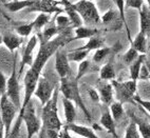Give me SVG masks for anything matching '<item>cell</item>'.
I'll list each match as a JSON object with an SVG mask.
<instances>
[{
  "label": "cell",
  "mask_w": 150,
  "mask_h": 138,
  "mask_svg": "<svg viewBox=\"0 0 150 138\" xmlns=\"http://www.w3.org/2000/svg\"><path fill=\"white\" fill-rule=\"evenodd\" d=\"M21 121H24L25 127H27V138H33V136L40 132L41 121L37 117V115H36L35 106L32 104V101L25 106V109L23 111L20 112L18 114L16 125L11 131V134H10V137L8 138H15L18 135Z\"/></svg>",
  "instance_id": "6da1fadb"
},
{
  "label": "cell",
  "mask_w": 150,
  "mask_h": 138,
  "mask_svg": "<svg viewBox=\"0 0 150 138\" xmlns=\"http://www.w3.org/2000/svg\"><path fill=\"white\" fill-rule=\"evenodd\" d=\"M58 92L59 89L56 88L54 91L52 98L42 106L41 111V121L42 127L45 130H54L60 132L62 127V123L58 116Z\"/></svg>",
  "instance_id": "7a4b0ae2"
},
{
  "label": "cell",
  "mask_w": 150,
  "mask_h": 138,
  "mask_svg": "<svg viewBox=\"0 0 150 138\" xmlns=\"http://www.w3.org/2000/svg\"><path fill=\"white\" fill-rule=\"evenodd\" d=\"M59 92L64 95V98L69 99L74 104L75 106L77 104L79 108L83 111L86 117L89 120H91V115L89 113V111L87 110L86 106L83 104V101L81 97L79 94V90H78V84H77V79L75 78H71V76L69 77L60 78V82H59Z\"/></svg>",
  "instance_id": "3957f363"
},
{
  "label": "cell",
  "mask_w": 150,
  "mask_h": 138,
  "mask_svg": "<svg viewBox=\"0 0 150 138\" xmlns=\"http://www.w3.org/2000/svg\"><path fill=\"white\" fill-rule=\"evenodd\" d=\"M18 110L14 104L8 99L6 94H3L0 97V118L2 120V123L4 125V134L6 138L10 137L11 134V127L13 123V120L16 116V113Z\"/></svg>",
  "instance_id": "277c9868"
},
{
  "label": "cell",
  "mask_w": 150,
  "mask_h": 138,
  "mask_svg": "<svg viewBox=\"0 0 150 138\" xmlns=\"http://www.w3.org/2000/svg\"><path fill=\"white\" fill-rule=\"evenodd\" d=\"M111 84L113 90L115 92L117 100L122 104L124 102H134L135 93H137V81L134 80H128V81H117L112 80Z\"/></svg>",
  "instance_id": "5b68a950"
},
{
  "label": "cell",
  "mask_w": 150,
  "mask_h": 138,
  "mask_svg": "<svg viewBox=\"0 0 150 138\" xmlns=\"http://www.w3.org/2000/svg\"><path fill=\"white\" fill-rule=\"evenodd\" d=\"M75 10L81 15L83 22L86 24H98L102 21L96 6L92 1L88 0H79L74 3Z\"/></svg>",
  "instance_id": "8992f818"
},
{
  "label": "cell",
  "mask_w": 150,
  "mask_h": 138,
  "mask_svg": "<svg viewBox=\"0 0 150 138\" xmlns=\"http://www.w3.org/2000/svg\"><path fill=\"white\" fill-rule=\"evenodd\" d=\"M18 74L16 71V58L14 59V64H13V71L8 79V83H6V95H8V99L14 104V106H16V109L18 112L21 109V97H20V85H19L18 81Z\"/></svg>",
  "instance_id": "52a82bcc"
},
{
  "label": "cell",
  "mask_w": 150,
  "mask_h": 138,
  "mask_svg": "<svg viewBox=\"0 0 150 138\" xmlns=\"http://www.w3.org/2000/svg\"><path fill=\"white\" fill-rule=\"evenodd\" d=\"M40 75H41L40 73L36 72L32 68H30L29 71L25 73V76H24V80H23L24 98H23V101H22L21 109H20L19 113L23 111V110L25 109V106L32 101V96L34 95V92H35V90H36L38 79L40 77Z\"/></svg>",
  "instance_id": "ba28073f"
},
{
  "label": "cell",
  "mask_w": 150,
  "mask_h": 138,
  "mask_svg": "<svg viewBox=\"0 0 150 138\" xmlns=\"http://www.w3.org/2000/svg\"><path fill=\"white\" fill-rule=\"evenodd\" d=\"M55 89L56 88H54L53 84L46 77L40 76L38 79L37 87H36V90L34 92V95L40 100L41 106H43L52 98Z\"/></svg>",
  "instance_id": "9c48e42d"
},
{
  "label": "cell",
  "mask_w": 150,
  "mask_h": 138,
  "mask_svg": "<svg viewBox=\"0 0 150 138\" xmlns=\"http://www.w3.org/2000/svg\"><path fill=\"white\" fill-rule=\"evenodd\" d=\"M55 70L60 78L71 76V68L70 61L68 59V53L64 51V46L59 48L55 53Z\"/></svg>",
  "instance_id": "30bf717a"
},
{
  "label": "cell",
  "mask_w": 150,
  "mask_h": 138,
  "mask_svg": "<svg viewBox=\"0 0 150 138\" xmlns=\"http://www.w3.org/2000/svg\"><path fill=\"white\" fill-rule=\"evenodd\" d=\"M57 4H60L58 0H39L35 1L32 6L27 8L28 12H41L45 14H52V13H62V8H58Z\"/></svg>",
  "instance_id": "8fae6325"
},
{
  "label": "cell",
  "mask_w": 150,
  "mask_h": 138,
  "mask_svg": "<svg viewBox=\"0 0 150 138\" xmlns=\"http://www.w3.org/2000/svg\"><path fill=\"white\" fill-rule=\"evenodd\" d=\"M37 42H38V38L36 35H34L33 37L30 38V40L28 41L27 45H25V48H24V50H23V54H22L21 62H20V71H19V73H18V77L21 76L24 65L32 66L33 62H34L32 53H33V51H34L35 46L37 45Z\"/></svg>",
  "instance_id": "7c38bea8"
},
{
  "label": "cell",
  "mask_w": 150,
  "mask_h": 138,
  "mask_svg": "<svg viewBox=\"0 0 150 138\" xmlns=\"http://www.w3.org/2000/svg\"><path fill=\"white\" fill-rule=\"evenodd\" d=\"M60 34V31L58 30V27H56V23H55V20L53 21H50L43 30L41 33H38L36 36H37L38 40L40 41V44H45V43L49 42L50 40H52V38L54 36H57V35Z\"/></svg>",
  "instance_id": "4fadbf2b"
},
{
  "label": "cell",
  "mask_w": 150,
  "mask_h": 138,
  "mask_svg": "<svg viewBox=\"0 0 150 138\" xmlns=\"http://www.w3.org/2000/svg\"><path fill=\"white\" fill-rule=\"evenodd\" d=\"M139 32L146 36L150 34V8L144 3L139 10Z\"/></svg>",
  "instance_id": "5bb4252c"
},
{
  "label": "cell",
  "mask_w": 150,
  "mask_h": 138,
  "mask_svg": "<svg viewBox=\"0 0 150 138\" xmlns=\"http://www.w3.org/2000/svg\"><path fill=\"white\" fill-rule=\"evenodd\" d=\"M100 125L107 130V132L109 134L113 136L114 138H117V132H116V125H115V121L111 116V113H110L109 110H105L103 112V115L100 117Z\"/></svg>",
  "instance_id": "9a60e30c"
},
{
  "label": "cell",
  "mask_w": 150,
  "mask_h": 138,
  "mask_svg": "<svg viewBox=\"0 0 150 138\" xmlns=\"http://www.w3.org/2000/svg\"><path fill=\"white\" fill-rule=\"evenodd\" d=\"M69 129L70 132L75 133L76 135H79L83 138H99L98 136L94 133V130L91 127H85V125H79L76 123H70V125H66Z\"/></svg>",
  "instance_id": "2e32d148"
},
{
  "label": "cell",
  "mask_w": 150,
  "mask_h": 138,
  "mask_svg": "<svg viewBox=\"0 0 150 138\" xmlns=\"http://www.w3.org/2000/svg\"><path fill=\"white\" fill-rule=\"evenodd\" d=\"M113 87L111 83H103L98 87V94H99V99L104 104L107 106H111L113 102Z\"/></svg>",
  "instance_id": "e0dca14e"
},
{
  "label": "cell",
  "mask_w": 150,
  "mask_h": 138,
  "mask_svg": "<svg viewBox=\"0 0 150 138\" xmlns=\"http://www.w3.org/2000/svg\"><path fill=\"white\" fill-rule=\"evenodd\" d=\"M22 42H23V39H22V37H19L18 35L8 33L4 36H2V43L6 45L8 50L10 52H12V53L15 50H17L21 45Z\"/></svg>",
  "instance_id": "ac0fdd59"
},
{
  "label": "cell",
  "mask_w": 150,
  "mask_h": 138,
  "mask_svg": "<svg viewBox=\"0 0 150 138\" xmlns=\"http://www.w3.org/2000/svg\"><path fill=\"white\" fill-rule=\"evenodd\" d=\"M64 11L67 13L68 18L70 19L71 24L74 27V29H77L83 25V19H81V15L78 14V12L75 10L74 3H70L64 6Z\"/></svg>",
  "instance_id": "d6986e66"
},
{
  "label": "cell",
  "mask_w": 150,
  "mask_h": 138,
  "mask_svg": "<svg viewBox=\"0 0 150 138\" xmlns=\"http://www.w3.org/2000/svg\"><path fill=\"white\" fill-rule=\"evenodd\" d=\"M62 104H64V113L67 125L73 123L75 121V118H76V109H75L74 104L71 100L64 97L62 98Z\"/></svg>",
  "instance_id": "ffe728a7"
},
{
  "label": "cell",
  "mask_w": 150,
  "mask_h": 138,
  "mask_svg": "<svg viewBox=\"0 0 150 138\" xmlns=\"http://www.w3.org/2000/svg\"><path fill=\"white\" fill-rule=\"evenodd\" d=\"M145 58H146V54H139L137 60L130 64V78H131V80H134V81L139 80V73H141L142 66L145 62Z\"/></svg>",
  "instance_id": "44dd1931"
},
{
  "label": "cell",
  "mask_w": 150,
  "mask_h": 138,
  "mask_svg": "<svg viewBox=\"0 0 150 138\" xmlns=\"http://www.w3.org/2000/svg\"><path fill=\"white\" fill-rule=\"evenodd\" d=\"M146 39H147V36L139 32L134 40H132L131 48H133L139 54H146V51H147V40Z\"/></svg>",
  "instance_id": "7402d4cb"
},
{
  "label": "cell",
  "mask_w": 150,
  "mask_h": 138,
  "mask_svg": "<svg viewBox=\"0 0 150 138\" xmlns=\"http://www.w3.org/2000/svg\"><path fill=\"white\" fill-rule=\"evenodd\" d=\"M34 3V0H15V1L4 3V6L11 12H19L21 10L32 6Z\"/></svg>",
  "instance_id": "603a6c76"
},
{
  "label": "cell",
  "mask_w": 150,
  "mask_h": 138,
  "mask_svg": "<svg viewBox=\"0 0 150 138\" xmlns=\"http://www.w3.org/2000/svg\"><path fill=\"white\" fill-rule=\"evenodd\" d=\"M98 33V30L94 27H79L75 29L74 31V40L75 39H90L93 36H96Z\"/></svg>",
  "instance_id": "cb8c5ba5"
},
{
  "label": "cell",
  "mask_w": 150,
  "mask_h": 138,
  "mask_svg": "<svg viewBox=\"0 0 150 138\" xmlns=\"http://www.w3.org/2000/svg\"><path fill=\"white\" fill-rule=\"evenodd\" d=\"M99 78L103 80H114L115 79V70L113 68V64L108 62L104 64L99 72Z\"/></svg>",
  "instance_id": "d4e9b609"
},
{
  "label": "cell",
  "mask_w": 150,
  "mask_h": 138,
  "mask_svg": "<svg viewBox=\"0 0 150 138\" xmlns=\"http://www.w3.org/2000/svg\"><path fill=\"white\" fill-rule=\"evenodd\" d=\"M104 40L100 37H96V36H93L90 39L88 40V42L83 46H81V50H86V51H92V50H98V49L104 48Z\"/></svg>",
  "instance_id": "484cf974"
},
{
  "label": "cell",
  "mask_w": 150,
  "mask_h": 138,
  "mask_svg": "<svg viewBox=\"0 0 150 138\" xmlns=\"http://www.w3.org/2000/svg\"><path fill=\"white\" fill-rule=\"evenodd\" d=\"M88 54L89 51L81 50V48H78L75 51L68 53V59H69V61H72V62H81L83 60H85Z\"/></svg>",
  "instance_id": "4316f807"
},
{
  "label": "cell",
  "mask_w": 150,
  "mask_h": 138,
  "mask_svg": "<svg viewBox=\"0 0 150 138\" xmlns=\"http://www.w3.org/2000/svg\"><path fill=\"white\" fill-rule=\"evenodd\" d=\"M110 113H111V116H112V118L114 119V121H118L124 115L123 104L120 102V101L112 102L111 106H110Z\"/></svg>",
  "instance_id": "83f0119b"
},
{
  "label": "cell",
  "mask_w": 150,
  "mask_h": 138,
  "mask_svg": "<svg viewBox=\"0 0 150 138\" xmlns=\"http://www.w3.org/2000/svg\"><path fill=\"white\" fill-rule=\"evenodd\" d=\"M133 120L132 121L135 122L137 129H139V134L143 136V138H150V125L147 123V122H143L139 119H137V117H133Z\"/></svg>",
  "instance_id": "f1b7e54d"
},
{
  "label": "cell",
  "mask_w": 150,
  "mask_h": 138,
  "mask_svg": "<svg viewBox=\"0 0 150 138\" xmlns=\"http://www.w3.org/2000/svg\"><path fill=\"white\" fill-rule=\"evenodd\" d=\"M50 22V15L49 14H45V13H40L36 17L33 23H34V30L36 31H39L42 27H45L47 24Z\"/></svg>",
  "instance_id": "f546056e"
},
{
  "label": "cell",
  "mask_w": 150,
  "mask_h": 138,
  "mask_svg": "<svg viewBox=\"0 0 150 138\" xmlns=\"http://www.w3.org/2000/svg\"><path fill=\"white\" fill-rule=\"evenodd\" d=\"M55 23H56V27H58V30L60 31V33H62V32H64V31L69 30L71 21H70V19L68 18V16L58 15V16L55 18Z\"/></svg>",
  "instance_id": "4dcf8cb0"
},
{
  "label": "cell",
  "mask_w": 150,
  "mask_h": 138,
  "mask_svg": "<svg viewBox=\"0 0 150 138\" xmlns=\"http://www.w3.org/2000/svg\"><path fill=\"white\" fill-rule=\"evenodd\" d=\"M125 138H141V134H139V129L134 121H131L127 127Z\"/></svg>",
  "instance_id": "1f68e13d"
},
{
  "label": "cell",
  "mask_w": 150,
  "mask_h": 138,
  "mask_svg": "<svg viewBox=\"0 0 150 138\" xmlns=\"http://www.w3.org/2000/svg\"><path fill=\"white\" fill-rule=\"evenodd\" d=\"M33 30H34V23L31 22V23L23 24V25H20V27H17V34H18L19 36H21L22 38L28 37V36H30V34L32 33Z\"/></svg>",
  "instance_id": "d6a6232c"
},
{
  "label": "cell",
  "mask_w": 150,
  "mask_h": 138,
  "mask_svg": "<svg viewBox=\"0 0 150 138\" xmlns=\"http://www.w3.org/2000/svg\"><path fill=\"white\" fill-rule=\"evenodd\" d=\"M139 56V52H137L133 48H130L126 52V54L124 55V61L126 62V64H129V65H130L132 62H134V61L137 60Z\"/></svg>",
  "instance_id": "836d02e7"
},
{
  "label": "cell",
  "mask_w": 150,
  "mask_h": 138,
  "mask_svg": "<svg viewBox=\"0 0 150 138\" xmlns=\"http://www.w3.org/2000/svg\"><path fill=\"white\" fill-rule=\"evenodd\" d=\"M110 50L109 48H102V49H98V50L95 51V54L93 55V61L94 62H102L106 57L108 56L109 54Z\"/></svg>",
  "instance_id": "e575fe53"
},
{
  "label": "cell",
  "mask_w": 150,
  "mask_h": 138,
  "mask_svg": "<svg viewBox=\"0 0 150 138\" xmlns=\"http://www.w3.org/2000/svg\"><path fill=\"white\" fill-rule=\"evenodd\" d=\"M144 3V0H125V6L135 8L137 11H139L142 8Z\"/></svg>",
  "instance_id": "d590c367"
},
{
  "label": "cell",
  "mask_w": 150,
  "mask_h": 138,
  "mask_svg": "<svg viewBox=\"0 0 150 138\" xmlns=\"http://www.w3.org/2000/svg\"><path fill=\"white\" fill-rule=\"evenodd\" d=\"M89 61L88 60H83L79 63V66H78V72H77V75H76V79H79V78L83 76L85 73L87 72V70H88L89 68Z\"/></svg>",
  "instance_id": "8d00e7d4"
},
{
  "label": "cell",
  "mask_w": 150,
  "mask_h": 138,
  "mask_svg": "<svg viewBox=\"0 0 150 138\" xmlns=\"http://www.w3.org/2000/svg\"><path fill=\"white\" fill-rule=\"evenodd\" d=\"M115 16H116V12L113 11V10H110V11L106 12V13L103 15L102 21L104 22V23H108V22L112 21L113 19L115 18Z\"/></svg>",
  "instance_id": "74e56055"
},
{
  "label": "cell",
  "mask_w": 150,
  "mask_h": 138,
  "mask_svg": "<svg viewBox=\"0 0 150 138\" xmlns=\"http://www.w3.org/2000/svg\"><path fill=\"white\" fill-rule=\"evenodd\" d=\"M6 83H8V80H6L2 71L0 70V95L6 93Z\"/></svg>",
  "instance_id": "f35d334b"
},
{
  "label": "cell",
  "mask_w": 150,
  "mask_h": 138,
  "mask_svg": "<svg viewBox=\"0 0 150 138\" xmlns=\"http://www.w3.org/2000/svg\"><path fill=\"white\" fill-rule=\"evenodd\" d=\"M134 101H137V104H139L141 106H143L146 111L148 112L150 114V101H147V100H143V99L139 98V97H135L134 98Z\"/></svg>",
  "instance_id": "ab89813d"
},
{
  "label": "cell",
  "mask_w": 150,
  "mask_h": 138,
  "mask_svg": "<svg viewBox=\"0 0 150 138\" xmlns=\"http://www.w3.org/2000/svg\"><path fill=\"white\" fill-rule=\"evenodd\" d=\"M149 71H148V68L146 64H143L142 66V70H141V73H139V79H144V80H147L149 79Z\"/></svg>",
  "instance_id": "60d3db41"
},
{
  "label": "cell",
  "mask_w": 150,
  "mask_h": 138,
  "mask_svg": "<svg viewBox=\"0 0 150 138\" xmlns=\"http://www.w3.org/2000/svg\"><path fill=\"white\" fill-rule=\"evenodd\" d=\"M89 96H90V98H91L92 101H95V102H98L100 99H99V94L97 93L96 90H94V89H90L88 91Z\"/></svg>",
  "instance_id": "b9f144b4"
},
{
  "label": "cell",
  "mask_w": 150,
  "mask_h": 138,
  "mask_svg": "<svg viewBox=\"0 0 150 138\" xmlns=\"http://www.w3.org/2000/svg\"><path fill=\"white\" fill-rule=\"evenodd\" d=\"M58 138H72L71 135H70V131H69V129H68L67 125H64V127H62V130H60V132H59Z\"/></svg>",
  "instance_id": "7bdbcfd3"
},
{
  "label": "cell",
  "mask_w": 150,
  "mask_h": 138,
  "mask_svg": "<svg viewBox=\"0 0 150 138\" xmlns=\"http://www.w3.org/2000/svg\"><path fill=\"white\" fill-rule=\"evenodd\" d=\"M0 138H6V134H4V125H3L1 118H0Z\"/></svg>",
  "instance_id": "ee69618b"
},
{
  "label": "cell",
  "mask_w": 150,
  "mask_h": 138,
  "mask_svg": "<svg viewBox=\"0 0 150 138\" xmlns=\"http://www.w3.org/2000/svg\"><path fill=\"white\" fill-rule=\"evenodd\" d=\"M145 64L147 65L148 71H149V75H150V62H149V61H146V62H145ZM149 79H150V76H149Z\"/></svg>",
  "instance_id": "f6af8a7d"
},
{
  "label": "cell",
  "mask_w": 150,
  "mask_h": 138,
  "mask_svg": "<svg viewBox=\"0 0 150 138\" xmlns=\"http://www.w3.org/2000/svg\"><path fill=\"white\" fill-rule=\"evenodd\" d=\"M146 4H147L148 8H150V0H146Z\"/></svg>",
  "instance_id": "bcb514c9"
},
{
  "label": "cell",
  "mask_w": 150,
  "mask_h": 138,
  "mask_svg": "<svg viewBox=\"0 0 150 138\" xmlns=\"http://www.w3.org/2000/svg\"><path fill=\"white\" fill-rule=\"evenodd\" d=\"M1 43H2V36L0 35V44H1Z\"/></svg>",
  "instance_id": "7dc6e473"
},
{
  "label": "cell",
  "mask_w": 150,
  "mask_h": 138,
  "mask_svg": "<svg viewBox=\"0 0 150 138\" xmlns=\"http://www.w3.org/2000/svg\"><path fill=\"white\" fill-rule=\"evenodd\" d=\"M0 1H1L2 3H6V0H0Z\"/></svg>",
  "instance_id": "c3c4849f"
},
{
  "label": "cell",
  "mask_w": 150,
  "mask_h": 138,
  "mask_svg": "<svg viewBox=\"0 0 150 138\" xmlns=\"http://www.w3.org/2000/svg\"><path fill=\"white\" fill-rule=\"evenodd\" d=\"M88 1H92V2H93V1H94V0H88Z\"/></svg>",
  "instance_id": "681fc988"
},
{
  "label": "cell",
  "mask_w": 150,
  "mask_h": 138,
  "mask_svg": "<svg viewBox=\"0 0 150 138\" xmlns=\"http://www.w3.org/2000/svg\"><path fill=\"white\" fill-rule=\"evenodd\" d=\"M0 97H1V95H0Z\"/></svg>",
  "instance_id": "f907efd6"
}]
</instances>
